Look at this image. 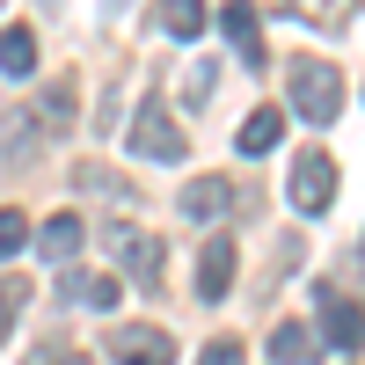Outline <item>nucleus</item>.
I'll use <instances>...</instances> for the list:
<instances>
[{"label":"nucleus","instance_id":"1","mask_svg":"<svg viewBox=\"0 0 365 365\" xmlns=\"http://www.w3.org/2000/svg\"><path fill=\"white\" fill-rule=\"evenodd\" d=\"M285 96L299 110V125H336L344 110V73L322 66V58H285Z\"/></svg>","mask_w":365,"mask_h":365},{"label":"nucleus","instance_id":"2","mask_svg":"<svg viewBox=\"0 0 365 365\" xmlns=\"http://www.w3.org/2000/svg\"><path fill=\"white\" fill-rule=\"evenodd\" d=\"M103 249H110L117 270H132V285H139V292H161V278H168V249H161L146 227H125V220L103 227Z\"/></svg>","mask_w":365,"mask_h":365},{"label":"nucleus","instance_id":"3","mask_svg":"<svg viewBox=\"0 0 365 365\" xmlns=\"http://www.w3.org/2000/svg\"><path fill=\"white\" fill-rule=\"evenodd\" d=\"M125 146H132L139 161H182V154H190V139H182V125L168 117V103H161V96H146V103H139Z\"/></svg>","mask_w":365,"mask_h":365},{"label":"nucleus","instance_id":"4","mask_svg":"<svg viewBox=\"0 0 365 365\" xmlns=\"http://www.w3.org/2000/svg\"><path fill=\"white\" fill-rule=\"evenodd\" d=\"M285 190H292V205L307 212V220L336 205V161H329V146H307V154L292 161V182H285Z\"/></svg>","mask_w":365,"mask_h":365},{"label":"nucleus","instance_id":"5","mask_svg":"<svg viewBox=\"0 0 365 365\" xmlns=\"http://www.w3.org/2000/svg\"><path fill=\"white\" fill-rule=\"evenodd\" d=\"M314 322H322L314 336H322V344H336L344 358L365 344V307H358V299H344L336 285H322V292H314Z\"/></svg>","mask_w":365,"mask_h":365},{"label":"nucleus","instance_id":"6","mask_svg":"<svg viewBox=\"0 0 365 365\" xmlns=\"http://www.w3.org/2000/svg\"><path fill=\"white\" fill-rule=\"evenodd\" d=\"M110 358L117 365H175V336L161 322H117L110 329Z\"/></svg>","mask_w":365,"mask_h":365},{"label":"nucleus","instance_id":"7","mask_svg":"<svg viewBox=\"0 0 365 365\" xmlns=\"http://www.w3.org/2000/svg\"><path fill=\"white\" fill-rule=\"evenodd\" d=\"M220 37L234 44V58L249 73H263L270 66V51H263V22H256V8H220Z\"/></svg>","mask_w":365,"mask_h":365},{"label":"nucleus","instance_id":"8","mask_svg":"<svg viewBox=\"0 0 365 365\" xmlns=\"http://www.w3.org/2000/svg\"><path fill=\"white\" fill-rule=\"evenodd\" d=\"M58 299H66V307H96V314H110L117 307V278L110 270H58Z\"/></svg>","mask_w":365,"mask_h":365},{"label":"nucleus","instance_id":"9","mask_svg":"<svg viewBox=\"0 0 365 365\" xmlns=\"http://www.w3.org/2000/svg\"><path fill=\"white\" fill-rule=\"evenodd\" d=\"M234 263H241V256H234V241H227V234H212V241H205V256H197V299H227V292H234Z\"/></svg>","mask_w":365,"mask_h":365},{"label":"nucleus","instance_id":"10","mask_svg":"<svg viewBox=\"0 0 365 365\" xmlns=\"http://www.w3.org/2000/svg\"><path fill=\"white\" fill-rule=\"evenodd\" d=\"M81 241H88V227L73 220V212H51L44 220V234H37V249L58 263V270H73V256H81Z\"/></svg>","mask_w":365,"mask_h":365},{"label":"nucleus","instance_id":"11","mask_svg":"<svg viewBox=\"0 0 365 365\" xmlns=\"http://www.w3.org/2000/svg\"><path fill=\"white\" fill-rule=\"evenodd\" d=\"M0 73H8V81H29V73H37V29H29V22H8V29H0Z\"/></svg>","mask_w":365,"mask_h":365},{"label":"nucleus","instance_id":"12","mask_svg":"<svg viewBox=\"0 0 365 365\" xmlns=\"http://www.w3.org/2000/svg\"><path fill=\"white\" fill-rule=\"evenodd\" d=\"M270 358H278V365H314L322 358V336L307 322H278V329H270Z\"/></svg>","mask_w":365,"mask_h":365},{"label":"nucleus","instance_id":"13","mask_svg":"<svg viewBox=\"0 0 365 365\" xmlns=\"http://www.w3.org/2000/svg\"><path fill=\"white\" fill-rule=\"evenodd\" d=\"M278 132H285V110H249V117H241V132H234V146H241V154H270V146H278Z\"/></svg>","mask_w":365,"mask_h":365},{"label":"nucleus","instance_id":"14","mask_svg":"<svg viewBox=\"0 0 365 365\" xmlns=\"http://www.w3.org/2000/svg\"><path fill=\"white\" fill-rule=\"evenodd\" d=\"M182 212H190V220H227L234 212V182H220V175L190 182V190H182Z\"/></svg>","mask_w":365,"mask_h":365},{"label":"nucleus","instance_id":"15","mask_svg":"<svg viewBox=\"0 0 365 365\" xmlns=\"http://www.w3.org/2000/svg\"><path fill=\"white\" fill-rule=\"evenodd\" d=\"M37 125L44 132H66L73 125V81H51V96L37 103Z\"/></svg>","mask_w":365,"mask_h":365},{"label":"nucleus","instance_id":"16","mask_svg":"<svg viewBox=\"0 0 365 365\" xmlns=\"http://www.w3.org/2000/svg\"><path fill=\"white\" fill-rule=\"evenodd\" d=\"M161 29H168V37H182V44H190V37H205V8H197V0H175V8L161 15Z\"/></svg>","mask_w":365,"mask_h":365},{"label":"nucleus","instance_id":"17","mask_svg":"<svg viewBox=\"0 0 365 365\" xmlns=\"http://www.w3.org/2000/svg\"><path fill=\"white\" fill-rule=\"evenodd\" d=\"M22 249H29V220H22L15 205H0V263L22 256Z\"/></svg>","mask_w":365,"mask_h":365},{"label":"nucleus","instance_id":"18","mask_svg":"<svg viewBox=\"0 0 365 365\" xmlns=\"http://www.w3.org/2000/svg\"><path fill=\"white\" fill-rule=\"evenodd\" d=\"M22 299H29L22 278H0V344H8V329H15V314H22Z\"/></svg>","mask_w":365,"mask_h":365},{"label":"nucleus","instance_id":"19","mask_svg":"<svg viewBox=\"0 0 365 365\" xmlns=\"http://www.w3.org/2000/svg\"><path fill=\"white\" fill-rule=\"evenodd\" d=\"M197 365H241V344H234V336H212V344L197 351Z\"/></svg>","mask_w":365,"mask_h":365},{"label":"nucleus","instance_id":"20","mask_svg":"<svg viewBox=\"0 0 365 365\" xmlns=\"http://www.w3.org/2000/svg\"><path fill=\"white\" fill-rule=\"evenodd\" d=\"M182 96H190V103H205V96H212V66H190V81H182Z\"/></svg>","mask_w":365,"mask_h":365},{"label":"nucleus","instance_id":"21","mask_svg":"<svg viewBox=\"0 0 365 365\" xmlns=\"http://www.w3.org/2000/svg\"><path fill=\"white\" fill-rule=\"evenodd\" d=\"M29 365H88V358H81V351H37Z\"/></svg>","mask_w":365,"mask_h":365},{"label":"nucleus","instance_id":"22","mask_svg":"<svg viewBox=\"0 0 365 365\" xmlns=\"http://www.w3.org/2000/svg\"><path fill=\"white\" fill-rule=\"evenodd\" d=\"M358 263H365V249H358Z\"/></svg>","mask_w":365,"mask_h":365}]
</instances>
